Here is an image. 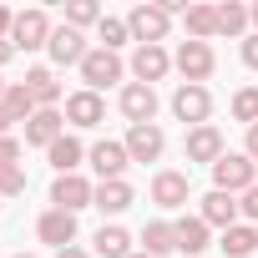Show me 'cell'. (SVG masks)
Listing matches in <instances>:
<instances>
[{
    "label": "cell",
    "mask_w": 258,
    "mask_h": 258,
    "mask_svg": "<svg viewBox=\"0 0 258 258\" xmlns=\"http://www.w3.org/2000/svg\"><path fill=\"white\" fill-rule=\"evenodd\" d=\"M172 111H177V121H187V126H208V111H213L208 86H177Z\"/></svg>",
    "instance_id": "9c48e42d"
},
{
    "label": "cell",
    "mask_w": 258,
    "mask_h": 258,
    "mask_svg": "<svg viewBox=\"0 0 258 258\" xmlns=\"http://www.w3.org/2000/svg\"><path fill=\"white\" fill-rule=\"evenodd\" d=\"M0 96H6V81H0Z\"/></svg>",
    "instance_id": "7bdbcfd3"
},
{
    "label": "cell",
    "mask_w": 258,
    "mask_h": 258,
    "mask_svg": "<svg viewBox=\"0 0 258 258\" xmlns=\"http://www.w3.org/2000/svg\"><path fill=\"white\" fill-rule=\"evenodd\" d=\"M243 152H248V157L258 162V126H248V147H243Z\"/></svg>",
    "instance_id": "8d00e7d4"
},
{
    "label": "cell",
    "mask_w": 258,
    "mask_h": 258,
    "mask_svg": "<svg viewBox=\"0 0 258 258\" xmlns=\"http://www.w3.org/2000/svg\"><path fill=\"white\" fill-rule=\"evenodd\" d=\"M46 51H51V61H56V66H81V61L91 56L86 36H81V31H71V26H56V31H51V46H46Z\"/></svg>",
    "instance_id": "ba28073f"
},
{
    "label": "cell",
    "mask_w": 258,
    "mask_h": 258,
    "mask_svg": "<svg viewBox=\"0 0 258 258\" xmlns=\"http://www.w3.org/2000/svg\"><path fill=\"white\" fill-rule=\"evenodd\" d=\"M0 167H21V142L16 137H0Z\"/></svg>",
    "instance_id": "d6a6232c"
},
{
    "label": "cell",
    "mask_w": 258,
    "mask_h": 258,
    "mask_svg": "<svg viewBox=\"0 0 258 258\" xmlns=\"http://www.w3.org/2000/svg\"><path fill=\"white\" fill-rule=\"evenodd\" d=\"M11 46H16V51H41V46H51V21H46V11H21V16H16V31H11Z\"/></svg>",
    "instance_id": "5b68a950"
},
{
    "label": "cell",
    "mask_w": 258,
    "mask_h": 258,
    "mask_svg": "<svg viewBox=\"0 0 258 258\" xmlns=\"http://www.w3.org/2000/svg\"><path fill=\"white\" fill-rule=\"evenodd\" d=\"M248 21H253V26H258V6H253V11H248Z\"/></svg>",
    "instance_id": "60d3db41"
},
{
    "label": "cell",
    "mask_w": 258,
    "mask_h": 258,
    "mask_svg": "<svg viewBox=\"0 0 258 258\" xmlns=\"http://www.w3.org/2000/svg\"><path fill=\"white\" fill-rule=\"evenodd\" d=\"M26 91L36 96L41 111H56V101H61V81H56V71H46V66L26 71Z\"/></svg>",
    "instance_id": "d6986e66"
},
{
    "label": "cell",
    "mask_w": 258,
    "mask_h": 258,
    "mask_svg": "<svg viewBox=\"0 0 258 258\" xmlns=\"http://www.w3.org/2000/svg\"><path fill=\"white\" fill-rule=\"evenodd\" d=\"M187 187H192L187 172H157L152 177V203L157 208H182L187 203Z\"/></svg>",
    "instance_id": "ac0fdd59"
},
{
    "label": "cell",
    "mask_w": 258,
    "mask_h": 258,
    "mask_svg": "<svg viewBox=\"0 0 258 258\" xmlns=\"http://www.w3.org/2000/svg\"><path fill=\"white\" fill-rule=\"evenodd\" d=\"M172 248H177V228H172V223H147V228H142V253L162 258V253H172Z\"/></svg>",
    "instance_id": "484cf974"
},
{
    "label": "cell",
    "mask_w": 258,
    "mask_h": 258,
    "mask_svg": "<svg viewBox=\"0 0 258 258\" xmlns=\"http://www.w3.org/2000/svg\"><path fill=\"white\" fill-rule=\"evenodd\" d=\"M238 213H243L248 223H258V182H253V187L243 192V203H238Z\"/></svg>",
    "instance_id": "836d02e7"
},
{
    "label": "cell",
    "mask_w": 258,
    "mask_h": 258,
    "mask_svg": "<svg viewBox=\"0 0 258 258\" xmlns=\"http://www.w3.org/2000/svg\"><path fill=\"white\" fill-rule=\"evenodd\" d=\"M66 137V116L61 111H36L31 121H26V142L31 147H56Z\"/></svg>",
    "instance_id": "5bb4252c"
},
{
    "label": "cell",
    "mask_w": 258,
    "mask_h": 258,
    "mask_svg": "<svg viewBox=\"0 0 258 258\" xmlns=\"http://www.w3.org/2000/svg\"><path fill=\"white\" fill-rule=\"evenodd\" d=\"M81 81H86V91H96V96H101L106 86H116V81H121V56L96 46V51L81 61Z\"/></svg>",
    "instance_id": "277c9868"
},
{
    "label": "cell",
    "mask_w": 258,
    "mask_h": 258,
    "mask_svg": "<svg viewBox=\"0 0 258 258\" xmlns=\"http://www.w3.org/2000/svg\"><path fill=\"white\" fill-rule=\"evenodd\" d=\"M46 157H51V167H56V177H66V172H76V167H81V157H86V147H81L76 137H61L56 147H46Z\"/></svg>",
    "instance_id": "7402d4cb"
},
{
    "label": "cell",
    "mask_w": 258,
    "mask_h": 258,
    "mask_svg": "<svg viewBox=\"0 0 258 258\" xmlns=\"http://www.w3.org/2000/svg\"><path fill=\"white\" fill-rule=\"evenodd\" d=\"M96 41H101V51H121L126 41H132V26H126V21H116V16H101Z\"/></svg>",
    "instance_id": "83f0119b"
},
{
    "label": "cell",
    "mask_w": 258,
    "mask_h": 258,
    "mask_svg": "<svg viewBox=\"0 0 258 258\" xmlns=\"http://www.w3.org/2000/svg\"><path fill=\"white\" fill-rule=\"evenodd\" d=\"M51 203H56L61 213H81V208H91V203H96V187H91L86 177L66 172V177H56V182H51Z\"/></svg>",
    "instance_id": "8992f818"
},
{
    "label": "cell",
    "mask_w": 258,
    "mask_h": 258,
    "mask_svg": "<svg viewBox=\"0 0 258 258\" xmlns=\"http://www.w3.org/2000/svg\"><path fill=\"white\" fill-rule=\"evenodd\" d=\"M56 258H91V253H81V248H61Z\"/></svg>",
    "instance_id": "ab89813d"
},
{
    "label": "cell",
    "mask_w": 258,
    "mask_h": 258,
    "mask_svg": "<svg viewBox=\"0 0 258 258\" xmlns=\"http://www.w3.org/2000/svg\"><path fill=\"white\" fill-rule=\"evenodd\" d=\"M16 258H31V253H16Z\"/></svg>",
    "instance_id": "ee69618b"
},
{
    "label": "cell",
    "mask_w": 258,
    "mask_h": 258,
    "mask_svg": "<svg viewBox=\"0 0 258 258\" xmlns=\"http://www.w3.org/2000/svg\"><path fill=\"white\" fill-rule=\"evenodd\" d=\"M0 106L11 111V121H31L41 106H36V96L26 91V81H16V86H6V96H0Z\"/></svg>",
    "instance_id": "d4e9b609"
},
{
    "label": "cell",
    "mask_w": 258,
    "mask_h": 258,
    "mask_svg": "<svg viewBox=\"0 0 258 258\" xmlns=\"http://www.w3.org/2000/svg\"><path fill=\"white\" fill-rule=\"evenodd\" d=\"M253 21H248V11L243 6H233V0H228V6H218V36H243Z\"/></svg>",
    "instance_id": "f1b7e54d"
},
{
    "label": "cell",
    "mask_w": 258,
    "mask_h": 258,
    "mask_svg": "<svg viewBox=\"0 0 258 258\" xmlns=\"http://www.w3.org/2000/svg\"><path fill=\"white\" fill-rule=\"evenodd\" d=\"M162 147H167V137H162V126H157V121L132 126V132H126V157H132V162H157Z\"/></svg>",
    "instance_id": "30bf717a"
},
{
    "label": "cell",
    "mask_w": 258,
    "mask_h": 258,
    "mask_svg": "<svg viewBox=\"0 0 258 258\" xmlns=\"http://www.w3.org/2000/svg\"><path fill=\"white\" fill-rule=\"evenodd\" d=\"M132 258H152V253H132Z\"/></svg>",
    "instance_id": "b9f144b4"
},
{
    "label": "cell",
    "mask_w": 258,
    "mask_h": 258,
    "mask_svg": "<svg viewBox=\"0 0 258 258\" xmlns=\"http://www.w3.org/2000/svg\"><path fill=\"white\" fill-rule=\"evenodd\" d=\"M177 228V248L187 253V258H198L203 248H208V223L203 218H182V223H172Z\"/></svg>",
    "instance_id": "4316f807"
},
{
    "label": "cell",
    "mask_w": 258,
    "mask_h": 258,
    "mask_svg": "<svg viewBox=\"0 0 258 258\" xmlns=\"http://www.w3.org/2000/svg\"><path fill=\"white\" fill-rule=\"evenodd\" d=\"M228 147H223V132H218V126H192V132H187V162H218Z\"/></svg>",
    "instance_id": "9a60e30c"
},
{
    "label": "cell",
    "mask_w": 258,
    "mask_h": 258,
    "mask_svg": "<svg viewBox=\"0 0 258 258\" xmlns=\"http://www.w3.org/2000/svg\"><path fill=\"white\" fill-rule=\"evenodd\" d=\"M11 56H16V46H11V41H0V66H6Z\"/></svg>",
    "instance_id": "f35d334b"
},
{
    "label": "cell",
    "mask_w": 258,
    "mask_h": 258,
    "mask_svg": "<svg viewBox=\"0 0 258 258\" xmlns=\"http://www.w3.org/2000/svg\"><path fill=\"white\" fill-rule=\"evenodd\" d=\"M26 192V172L21 167H0V198H16Z\"/></svg>",
    "instance_id": "1f68e13d"
},
{
    "label": "cell",
    "mask_w": 258,
    "mask_h": 258,
    "mask_svg": "<svg viewBox=\"0 0 258 258\" xmlns=\"http://www.w3.org/2000/svg\"><path fill=\"white\" fill-rule=\"evenodd\" d=\"M253 182H258V162L248 152H223L213 162V187L218 192H248Z\"/></svg>",
    "instance_id": "6da1fadb"
},
{
    "label": "cell",
    "mask_w": 258,
    "mask_h": 258,
    "mask_svg": "<svg viewBox=\"0 0 258 258\" xmlns=\"http://www.w3.org/2000/svg\"><path fill=\"white\" fill-rule=\"evenodd\" d=\"M132 71H137V81H142V86H152V81H162V76L172 71V56H167L162 46H137Z\"/></svg>",
    "instance_id": "2e32d148"
},
{
    "label": "cell",
    "mask_w": 258,
    "mask_h": 258,
    "mask_svg": "<svg viewBox=\"0 0 258 258\" xmlns=\"http://www.w3.org/2000/svg\"><path fill=\"white\" fill-rule=\"evenodd\" d=\"M126 162H132V157H126V142H96L91 147V167H96L101 182H116L126 172Z\"/></svg>",
    "instance_id": "7c38bea8"
},
{
    "label": "cell",
    "mask_w": 258,
    "mask_h": 258,
    "mask_svg": "<svg viewBox=\"0 0 258 258\" xmlns=\"http://www.w3.org/2000/svg\"><path fill=\"white\" fill-rule=\"evenodd\" d=\"M36 233H41V243H51V248L61 253V248H71V243H76V213H61V208H51V213H41Z\"/></svg>",
    "instance_id": "8fae6325"
},
{
    "label": "cell",
    "mask_w": 258,
    "mask_h": 258,
    "mask_svg": "<svg viewBox=\"0 0 258 258\" xmlns=\"http://www.w3.org/2000/svg\"><path fill=\"white\" fill-rule=\"evenodd\" d=\"M121 116L132 121V126H147V121L157 116V91L142 86V81H126V86H121Z\"/></svg>",
    "instance_id": "52a82bcc"
},
{
    "label": "cell",
    "mask_w": 258,
    "mask_h": 258,
    "mask_svg": "<svg viewBox=\"0 0 258 258\" xmlns=\"http://www.w3.org/2000/svg\"><path fill=\"white\" fill-rule=\"evenodd\" d=\"M101 116H106V101H101L96 91H86V86H81V91H71V96H66V121H71V126H96Z\"/></svg>",
    "instance_id": "4fadbf2b"
},
{
    "label": "cell",
    "mask_w": 258,
    "mask_h": 258,
    "mask_svg": "<svg viewBox=\"0 0 258 258\" xmlns=\"http://www.w3.org/2000/svg\"><path fill=\"white\" fill-rule=\"evenodd\" d=\"M66 26H71V31L101 26V6H96V0H71V6H66Z\"/></svg>",
    "instance_id": "f546056e"
},
{
    "label": "cell",
    "mask_w": 258,
    "mask_h": 258,
    "mask_svg": "<svg viewBox=\"0 0 258 258\" xmlns=\"http://www.w3.org/2000/svg\"><path fill=\"white\" fill-rule=\"evenodd\" d=\"M126 26H132V41H142V46H162V41H167V31H172V16L157 6V0H152V6L142 0V6L126 16Z\"/></svg>",
    "instance_id": "7a4b0ae2"
},
{
    "label": "cell",
    "mask_w": 258,
    "mask_h": 258,
    "mask_svg": "<svg viewBox=\"0 0 258 258\" xmlns=\"http://www.w3.org/2000/svg\"><path fill=\"white\" fill-rule=\"evenodd\" d=\"M198 218H203L208 228H223V233H228V228L238 223V198H233V192H218V187H213V192L203 198V213H198Z\"/></svg>",
    "instance_id": "e0dca14e"
},
{
    "label": "cell",
    "mask_w": 258,
    "mask_h": 258,
    "mask_svg": "<svg viewBox=\"0 0 258 258\" xmlns=\"http://www.w3.org/2000/svg\"><path fill=\"white\" fill-rule=\"evenodd\" d=\"M91 208H101V213H126V208H132V182H101L96 187V203Z\"/></svg>",
    "instance_id": "cb8c5ba5"
},
{
    "label": "cell",
    "mask_w": 258,
    "mask_h": 258,
    "mask_svg": "<svg viewBox=\"0 0 258 258\" xmlns=\"http://www.w3.org/2000/svg\"><path fill=\"white\" fill-rule=\"evenodd\" d=\"M11 31H16V16H11L6 6H0V41H11Z\"/></svg>",
    "instance_id": "d590c367"
},
{
    "label": "cell",
    "mask_w": 258,
    "mask_h": 258,
    "mask_svg": "<svg viewBox=\"0 0 258 258\" xmlns=\"http://www.w3.org/2000/svg\"><path fill=\"white\" fill-rule=\"evenodd\" d=\"M233 116L248 121V126H258V86H243V91L233 96Z\"/></svg>",
    "instance_id": "4dcf8cb0"
},
{
    "label": "cell",
    "mask_w": 258,
    "mask_h": 258,
    "mask_svg": "<svg viewBox=\"0 0 258 258\" xmlns=\"http://www.w3.org/2000/svg\"><path fill=\"white\" fill-rule=\"evenodd\" d=\"M243 61H248V66H253V71H258V31H253V36H248V41H243Z\"/></svg>",
    "instance_id": "e575fe53"
},
{
    "label": "cell",
    "mask_w": 258,
    "mask_h": 258,
    "mask_svg": "<svg viewBox=\"0 0 258 258\" xmlns=\"http://www.w3.org/2000/svg\"><path fill=\"white\" fill-rule=\"evenodd\" d=\"M0 137H11V111L0 106Z\"/></svg>",
    "instance_id": "74e56055"
},
{
    "label": "cell",
    "mask_w": 258,
    "mask_h": 258,
    "mask_svg": "<svg viewBox=\"0 0 258 258\" xmlns=\"http://www.w3.org/2000/svg\"><path fill=\"white\" fill-rule=\"evenodd\" d=\"M96 253H101V258H132V233L116 228V223H101V233H96Z\"/></svg>",
    "instance_id": "ffe728a7"
},
{
    "label": "cell",
    "mask_w": 258,
    "mask_h": 258,
    "mask_svg": "<svg viewBox=\"0 0 258 258\" xmlns=\"http://www.w3.org/2000/svg\"><path fill=\"white\" fill-rule=\"evenodd\" d=\"M218 248H223L228 258H248V253L258 248V228H253V223H233V228L223 233V243H218Z\"/></svg>",
    "instance_id": "603a6c76"
},
{
    "label": "cell",
    "mask_w": 258,
    "mask_h": 258,
    "mask_svg": "<svg viewBox=\"0 0 258 258\" xmlns=\"http://www.w3.org/2000/svg\"><path fill=\"white\" fill-rule=\"evenodd\" d=\"M182 26H187V41H213L218 36V11L213 6H187Z\"/></svg>",
    "instance_id": "44dd1931"
},
{
    "label": "cell",
    "mask_w": 258,
    "mask_h": 258,
    "mask_svg": "<svg viewBox=\"0 0 258 258\" xmlns=\"http://www.w3.org/2000/svg\"><path fill=\"white\" fill-rule=\"evenodd\" d=\"M172 66L182 71V86H203L218 61H213V46H208V41H182L177 56H172Z\"/></svg>",
    "instance_id": "3957f363"
}]
</instances>
